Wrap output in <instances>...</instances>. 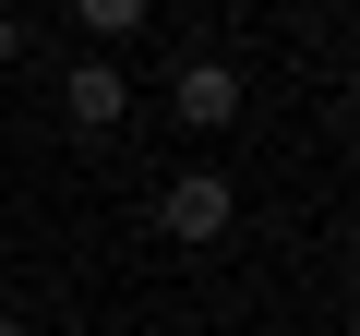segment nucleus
Returning <instances> with one entry per match:
<instances>
[{
    "mask_svg": "<svg viewBox=\"0 0 360 336\" xmlns=\"http://www.w3.org/2000/svg\"><path fill=\"white\" fill-rule=\"evenodd\" d=\"M168 108H180V132H229V120H240V72H229L217 49H180V60H168Z\"/></svg>",
    "mask_w": 360,
    "mask_h": 336,
    "instance_id": "1",
    "label": "nucleus"
},
{
    "mask_svg": "<svg viewBox=\"0 0 360 336\" xmlns=\"http://www.w3.org/2000/svg\"><path fill=\"white\" fill-rule=\"evenodd\" d=\"M229 217H240V193L217 181V168H180V181L156 193V228H168V240H193V252H205V240H229Z\"/></svg>",
    "mask_w": 360,
    "mask_h": 336,
    "instance_id": "2",
    "label": "nucleus"
},
{
    "mask_svg": "<svg viewBox=\"0 0 360 336\" xmlns=\"http://www.w3.org/2000/svg\"><path fill=\"white\" fill-rule=\"evenodd\" d=\"M120 108H132L120 60H108V49H84V60L60 72V120H72V132H120Z\"/></svg>",
    "mask_w": 360,
    "mask_h": 336,
    "instance_id": "3",
    "label": "nucleus"
},
{
    "mask_svg": "<svg viewBox=\"0 0 360 336\" xmlns=\"http://www.w3.org/2000/svg\"><path fill=\"white\" fill-rule=\"evenodd\" d=\"M144 13H156V0H72V25H84V37H96V49H108V37H132V25H144Z\"/></svg>",
    "mask_w": 360,
    "mask_h": 336,
    "instance_id": "4",
    "label": "nucleus"
},
{
    "mask_svg": "<svg viewBox=\"0 0 360 336\" xmlns=\"http://www.w3.org/2000/svg\"><path fill=\"white\" fill-rule=\"evenodd\" d=\"M13 60H25V25H13V13H0V72H13Z\"/></svg>",
    "mask_w": 360,
    "mask_h": 336,
    "instance_id": "5",
    "label": "nucleus"
},
{
    "mask_svg": "<svg viewBox=\"0 0 360 336\" xmlns=\"http://www.w3.org/2000/svg\"><path fill=\"white\" fill-rule=\"evenodd\" d=\"M0 336H25V324H13V312H0Z\"/></svg>",
    "mask_w": 360,
    "mask_h": 336,
    "instance_id": "6",
    "label": "nucleus"
},
{
    "mask_svg": "<svg viewBox=\"0 0 360 336\" xmlns=\"http://www.w3.org/2000/svg\"><path fill=\"white\" fill-rule=\"evenodd\" d=\"M0 264H13V252H0Z\"/></svg>",
    "mask_w": 360,
    "mask_h": 336,
    "instance_id": "7",
    "label": "nucleus"
}]
</instances>
